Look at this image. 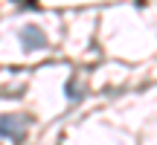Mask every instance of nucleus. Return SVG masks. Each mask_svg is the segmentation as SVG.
<instances>
[{"label": "nucleus", "instance_id": "7ed1b4c3", "mask_svg": "<svg viewBox=\"0 0 157 145\" xmlns=\"http://www.w3.org/2000/svg\"><path fill=\"white\" fill-rule=\"evenodd\" d=\"M78 87H73V81H67V102H78Z\"/></svg>", "mask_w": 157, "mask_h": 145}, {"label": "nucleus", "instance_id": "f257e3e1", "mask_svg": "<svg viewBox=\"0 0 157 145\" xmlns=\"http://www.w3.org/2000/svg\"><path fill=\"white\" fill-rule=\"evenodd\" d=\"M26 131H29V116H17V113L0 116V136L12 139L15 145H21L26 139Z\"/></svg>", "mask_w": 157, "mask_h": 145}, {"label": "nucleus", "instance_id": "f03ea898", "mask_svg": "<svg viewBox=\"0 0 157 145\" xmlns=\"http://www.w3.org/2000/svg\"><path fill=\"white\" fill-rule=\"evenodd\" d=\"M21 44H23L26 52H38V50L47 46V35L41 32L38 26H23L21 29Z\"/></svg>", "mask_w": 157, "mask_h": 145}]
</instances>
